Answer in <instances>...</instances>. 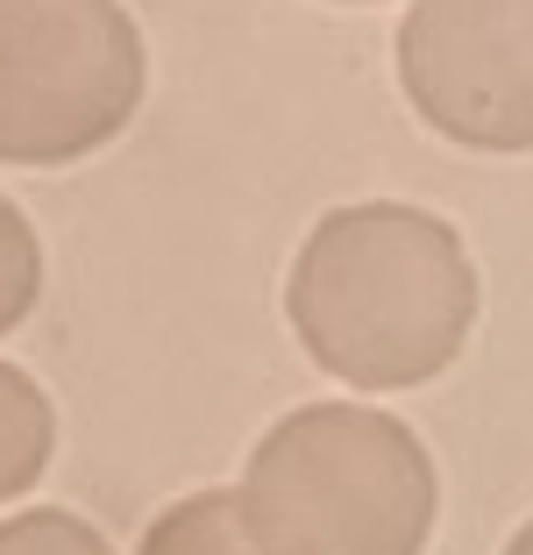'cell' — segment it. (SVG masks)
Segmentation results:
<instances>
[{"label": "cell", "mask_w": 533, "mask_h": 555, "mask_svg": "<svg viewBox=\"0 0 533 555\" xmlns=\"http://www.w3.org/2000/svg\"><path fill=\"white\" fill-rule=\"evenodd\" d=\"M291 335L355 392L427 385L477 327V263L427 207L363 199L313 221L285 278Z\"/></svg>", "instance_id": "1"}, {"label": "cell", "mask_w": 533, "mask_h": 555, "mask_svg": "<svg viewBox=\"0 0 533 555\" xmlns=\"http://www.w3.org/2000/svg\"><path fill=\"white\" fill-rule=\"evenodd\" d=\"M434 506L420 435L377 406L285 413L243 477V520L263 555H420Z\"/></svg>", "instance_id": "2"}, {"label": "cell", "mask_w": 533, "mask_h": 555, "mask_svg": "<svg viewBox=\"0 0 533 555\" xmlns=\"http://www.w3.org/2000/svg\"><path fill=\"white\" fill-rule=\"evenodd\" d=\"M143 107L121 0H0V164H79Z\"/></svg>", "instance_id": "3"}, {"label": "cell", "mask_w": 533, "mask_h": 555, "mask_svg": "<svg viewBox=\"0 0 533 555\" xmlns=\"http://www.w3.org/2000/svg\"><path fill=\"white\" fill-rule=\"evenodd\" d=\"M399 86L463 150H533V0H413Z\"/></svg>", "instance_id": "4"}, {"label": "cell", "mask_w": 533, "mask_h": 555, "mask_svg": "<svg viewBox=\"0 0 533 555\" xmlns=\"http://www.w3.org/2000/svg\"><path fill=\"white\" fill-rule=\"evenodd\" d=\"M135 555H263L243 520V491H193L143 527Z\"/></svg>", "instance_id": "5"}, {"label": "cell", "mask_w": 533, "mask_h": 555, "mask_svg": "<svg viewBox=\"0 0 533 555\" xmlns=\"http://www.w3.org/2000/svg\"><path fill=\"white\" fill-rule=\"evenodd\" d=\"M50 449H57V413H50L43 385L15 363H0V506L50 470Z\"/></svg>", "instance_id": "6"}, {"label": "cell", "mask_w": 533, "mask_h": 555, "mask_svg": "<svg viewBox=\"0 0 533 555\" xmlns=\"http://www.w3.org/2000/svg\"><path fill=\"white\" fill-rule=\"evenodd\" d=\"M36 293H43V249H36V229L22 221V207L0 199V335L29 321Z\"/></svg>", "instance_id": "7"}, {"label": "cell", "mask_w": 533, "mask_h": 555, "mask_svg": "<svg viewBox=\"0 0 533 555\" xmlns=\"http://www.w3.org/2000/svg\"><path fill=\"white\" fill-rule=\"evenodd\" d=\"M0 555H114V548L93 520H79L65 506H36L0 520Z\"/></svg>", "instance_id": "8"}, {"label": "cell", "mask_w": 533, "mask_h": 555, "mask_svg": "<svg viewBox=\"0 0 533 555\" xmlns=\"http://www.w3.org/2000/svg\"><path fill=\"white\" fill-rule=\"evenodd\" d=\"M505 555H533V520H526V527H519V534H512V541H505Z\"/></svg>", "instance_id": "9"}]
</instances>
